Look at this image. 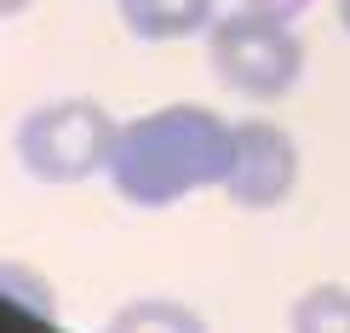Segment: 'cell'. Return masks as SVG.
<instances>
[{
    "instance_id": "6",
    "label": "cell",
    "mask_w": 350,
    "mask_h": 333,
    "mask_svg": "<svg viewBox=\"0 0 350 333\" xmlns=\"http://www.w3.org/2000/svg\"><path fill=\"white\" fill-rule=\"evenodd\" d=\"M287 333H350V287L316 282L287 305Z\"/></svg>"
},
{
    "instance_id": "3",
    "label": "cell",
    "mask_w": 350,
    "mask_h": 333,
    "mask_svg": "<svg viewBox=\"0 0 350 333\" xmlns=\"http://www.w3.org/2000/svg\"><path fill=\"white\" fill-rule=\"evenodd\" d=\"M115 115L98 104V98H52V104H35L18 121V167L35 184H86L109 167L115 150Z\"/></svg>"
},
{
    "instance_id": "9",
    "label": "cell",
    "mask_w": 350,
    "mask_h": 333,
    "mask_svg": "<svg viewBox=\"0 0 350 333\" xmlns=\"http://www.w3.org/2000/svg\"><path fill=\"white\" fill-rule=\"evenodd\" d=\"M241 6H270V12H287V18H299L304 6H316V0H241Z\"/></svg>"
},
{
    "instance_id": "8",
    "label": "cell",
    "mask_w": 350,
    "mask_h": 333,
    "mask_svg": "<svg viewBox=\"0 0 350 333\" xmlns=\"http://www.w3.org/2000/svg\"><path fill=\"white\" fill-rule=\"evenodd\" d=\"M0 293L18 299V305H23L29 316H40V322L52 316V287L40 282L29 265H18V258H0Z\"/></svg>"
},
{
    "instance_id": "4",
    "label": "cell",
    "mask_w": 350,
    "mask_h": 333,
    "mask_svg": "<svg viewBox=\"0 0 350 333\" xmlns=\"http://www.w3.org/2000/svg\"><path fill=\"white\" fill-rule=\"evenodd\" d=\"M299 172H304V155H299V138L287 133L282 121H236V138H230V167H224V201L241 213H275L287 196L299 190Z\"/></svg>"
},
{
    "instance_id": "5",
    "label": "cell",
    "mask_w": 350,
    "mask_h": 333,
    "mask_svg": "<svg viewBox=\"0 0 350 333\" xmlns=\"http://www.w3.org/2000/svg\"><path fill=\"white\" fill-rule=\"evenodd\" d=\"M115 6H121L126 35L138 40H184L218 18V0H115Z\"/></svg>"
},
{
    "instance_id": "11",
    "label": "cell",
    "mask_w": 350,
    "mask_h": 333,
    "mask_svg": "<svg viewBox=\"0 0 350 333\" xmlns=\"http://www.w3.org/2000/svg\"><path fill=\"white\" fill-rule=\"evenodd\" d=\"M339 29L350 35V0H339Z\"/></svg>"
},
{
    "instance_id": "10",
    "label": "cell",
    "mask_w": 350,
    "mask_h": 333,
    "mask_svg": "<svg viewBox=\"0 0 350 333\" xmlns=\"http://www.w3.org/2000/svg\"><path fill=\"white\" fill-rule=\"evenodd\" d=\"M29 6H35V0H0V18H23Z\"/></svg>"
},
{
    "instance_id": "1",
    "label": "cell",
    "mask_w": 350,
    "mask_h": 333,
    "mask_svg": "<svg viewBox=\"0 0 350 333\" xmlns=\"http://www.w3.org/2000/svg\"><path fill=\"white\" fill-rule=\"evenodd\" d=\"M230 138L236 121H224L207 104H161L115 126L109 150V190L138 213L178 207L184 196L218 190L230 167Z\"/></svg>"
},
{
    "instance_id": "2",
    "label": "cell",
    "mask_w": 350,
    "mask_h": 333,
    "mask_svg": "<svg viewBox=\"0 0 350 333\" xmlns=\"http://www.w3.org/2000/svg\"><path fill=\"white\" fill-rule=\"evenodd\" d=\"M207 64H213L218 86H230L236 98L282 104V98L299 92L310 52H304V35L293 29L287 12L236 0V12L207 23Z\"/></svg>"
},
{
    "instance_id": "7",
    "label": "cell",
    "mask_w": 350,
    "mask_h": 333,
    "mask_svg": "<svg viewBox=\"0 0 350 333\" xmlns=\"http://www.w3.org/2000/svg\"><path fill=\"white\" fill-rule=\"evenodd\" d=\"M104 333H207V322L178 299H126L104 322Z\"/></svg>"
}]
</instances>
